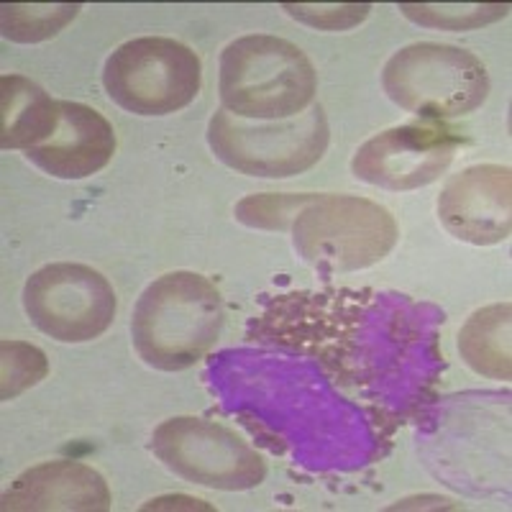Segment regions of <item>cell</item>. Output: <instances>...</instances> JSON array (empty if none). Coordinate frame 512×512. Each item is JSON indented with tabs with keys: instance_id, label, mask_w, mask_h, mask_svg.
I'll list each match as a JSON object with an SVG mask.
<instances>
[{
	"instance_id": "obj_11",
	"label": "cell",
	"mask_w": 512,
	"mask_h": 512,
	"mask_svg": "<svg viewBox=\"0 0 512 512\" xmlns=\"http://www.w3.org/2000/svg\"><path fill=\"white\" fill-rule=\"evenodd\" d=\"M116 146V128L103 113L77 100H59L57 131L29 149L26 159L57 180H85L108 167Z\"/></svg>"
},
{
	"instance_id": "obj_5",
	"label": "cell",
	"mask_w": 512,
	"mask_h": 512,
	"mask_svg": "<svg viewBox=\"0 0 512 512\" xmlns=\"http://www.w3.org/2000/svg\"><path fill=\"white\" fill-rule=\"evenodd\" d=\"M331 144L323 108H308L287 121H246L218 108L208 123V146L226 167L264 180L303 175Z\"/></svg>"
},
{
	"instance_id": "obj_6",
	"label": "cell",
	"mask_w": 512,
	"mask_h": 512,
	"mask_svg": "<svg viewBox=\"0 0 512 512\" xmlns=\"http://www.w3.org/2000/svg\"><path fill=\"white\" fill-rule=\"evenodd\" d=\"M108 98L134 116H172L198 98L203 62L198 52L172 36L123 41L105 59Z\"/></svg>"
},
{
	"instance_id": "obj_10",
	"label": "cell",
	"mask_w": 512,
	"mask_h": 512,
	"mask_svg": "<svg viewBox=\"0 0 512 512\" xmlns=\"http://www.w3.org/2000/svg\"><path fill=\"white\" fill-rule=\"evenodd\" d=\"M438 218L459 241L495 246L510 239L512 172L507 164H472L443 185Z\"/></svg>"
},
{
	"instance_id": "obj_19",
	"label": "cell",
	"mask_w": 512,
	"mask_h": 512,
	"mask_svg": "<svg viewBox=\"0 0 512 512\" xmlns=\"http://www.w3.org/2000/svg\"><path fill=\"white\" fill-rule=\"evenodd\" d=\"M300 24L323 31H349L369 16V3H282Z\"/></svg>"
},
{
	"instance_id": "obj_9",
	"label": "cell",
	"mask_w": 512,
	"mask_h": 512,
	"mask_svg": "<svg viewBox=\"0 0 512 512\" xmlns=\"http://www.w3.org/2000/svg\"><path fill=\"white\" fill-rule=\"evenodd\" d=\"M461 144L464 139L446 123L418 121L392 126L356 149L351 172L356 180L382 190H418L436 182L451 167Z\"/></svg>"
},
{
	"instance_id": "obj_15",
	"label": "cell",
	"mask_w": 512,
	"mask_h": 512,
	"mask_svg": "<svg viewBox=\"0 0 512 512\" xmlns=\"http://www.w3.org/2000/svg\"><path fill=\"white\" fill-rule=\"evenodd\" d=\"M80 11V3H3L0 29L8 41L36 44L62 34Z\"/></svg>"
},
{
	"instance_id": "obj_12",
	"label": "cell",
	"mask_w": 512,
	"mask_h": 512,
	"mask_svg": "<svg viewBox=\"0 0 512 512\" xmlns=\"http://www.w3.org/2000/svg\"><path fill=\"white\" fill-rule=\"evenodd\" d=\"M0 507L6 512H105L111 510V489L98 469L82 461H44L16 477Z\"/></svg>"
},
{
	"instance_id": "obj_3",
	"label": "cell",
	"mask_w": 512,
	"mask_h": 512,
	"mask_svg": "<svg viewBox=\"0 0 512 512\" xmlns=\"http://www.w3.org/2000/svg\"><path fill=\"white\" fill-rule=\"evenodd\" d=\"M382 88L392 103L420 121L446 123L482 108L489 72L469 49L415 41L387 59Z\"/></svg>"
},
{
	"instance_id": "obj_17",
	"label": "cell",
	"mask_w": 512,
	"mask_h": 512,
	"mask_svg": "<svg viewBox=\"0 0 512 512\" xmlns=\"http://www.w3.org/2000/svg\"><path fill=\"white\" fill-rule=\"evenodd\" d=\"M0 351H3V369H0V397L3 400H13L29 387L39 384L47 377L49 361L47 354L36 346L26 344V341H13V338H3L0 341Z\"/></svg>"
},
{
	"instance_id": "obj_18",
	"label": "cell",
	"mask_w": 512,
	"mask_h": 512,
	"mask_svg": "<svg viewBox=\"0 0 512 512\" xmlns=\"http://www.w3.org/2000/svg\"><path fill=\"white\" fill-rule=\"evenodd\" d=\"M310 192L290 195V192H264V195H251L236 205V221L251 228H264V231H290V223L295 213L305 205Z\"/></svg>"
},
{
	"instance_id": "obj_1",
	"label": "cell",
	"mask_w": 512,
	"mask_h": 512,
	"mask_svg": "<svg viewBox=\"0 0 512 512\" xmlns=\"http://www.w3.org/2000/svg\"><path fill=\"white\" fill-rule=\"evenodd\" d=\"M223 331V297L198 272H167L146 285L131 318V341L144 364L185 372L205 359Z\"/></svg>"
},
{
	"instance_id": "obj_7",
	"label": "cell",
	"mask_w": 512,
	"mask_h": 512,
	"mask_svg": "<svg viewBox=\"0 0 512 512\" xmlns=\"http://www.w3.org/2000/svg\"><path fill=\"white\" fill-rule=\"evenodd\" d=\"M152 451L185 482L221 492H246L267 479V464L236 431L213 420L180 415L157 425Z\"/></svg>"
},
{
	"instance_id": "obj_16",
	"label": "cell",
	"mask_w": 512,
	"mask_h": 512,
	"mask_svg": "<svg viewBox=\"0 0 512 512\" xmlns=\"http://www.w3.org/2000/svg\"><path fill=\"white\" fill-rule=\"evenodd\" d=\"M402 16L425 29L472 31L510 13V3H400Z\"/></svg>"
},
{
	"instance_id": "obj_4",
	"label": "cell",
	"mask_w": 512,
	"mask_h": 512,
	"mask_svg": "<svg viewBox=\"0 0 512 512\" xmlns=\"http://www.w3.org/2000/svg\"><path fill=\"white\" fill-rule=\"evenodd\" d=\"M292 246L313 267L338 272L374 267L400 239L395 216L359 195L310 192L290 223Z\"/></svg>"
},
{
	"instance_id": "obj_8",
	"label": "cell",
	"mask_w": 512,
	"mask_h": 512,
	"mask_svg": "<svg viewBox=\"0 0 512 512\" xmlns=\"http://www.w3.org/2000/svg\"><path fill=\"white\" fill-rule=\"evenodd\" d=\"M24 310L44 336L59 344H88L116 318V290L88 264L54 262L36 269L24 285Z\"/></svg>"
},
{
	"instance_id": "obj_13",
	"label": "cell",
	"mask_w": 512,
	"mask_h": 512,
	"mask_svg": "<svg viewBox=\"0 0 512 512\" xmlns=\"http://www.w3.org/2000/svg\"><path fill=\"white\" fill-rule=\"evenodd\" d=\"M59 126V100L24 75L0 77V146L34 149Z\"/></svg>"
},
{
	"instance_id": "obj_14",
	"label": "cell",
	"mask_w": 512,
	"mask_h": 512,
	"mask_svg": "<svg viewBox=\"0 0 512 512\" xmlns=\"http://www.w3.org/2000/svg\"><path fill=\"white\" fill-rule=\"evenodd\" d=\"M512 305L495 303L474 310L459 331V354L466 367L497 382L512 377Z\"/></svg>"
},
{
	"instance_id": "obj_2",
	"label": "cell",
	"mask_w": 512,
	"mask_h": 512,
	"mask_svg": "<svg viewBox=\"0 0 512 512\" xmlns=\"http://www.w3.org/2000/svg\"><path fill=\"white\" fill-rule=\"evenodd\" d=\"M221 108L246 121H287L318 93V72L303 49L274 34H246L221 52Z\"/></svg>"
}]
</instances>
